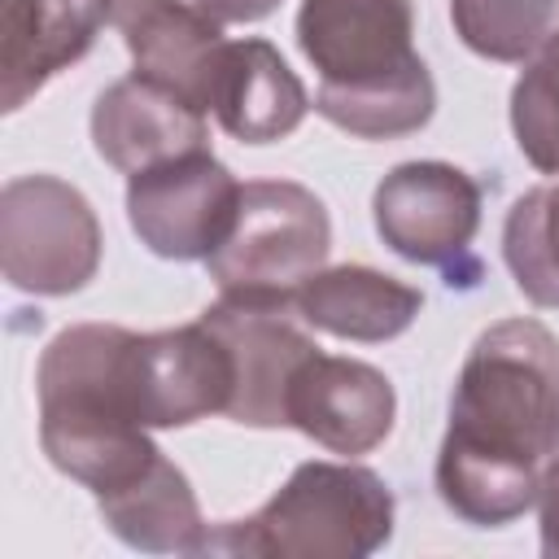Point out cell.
<instances>
[{"instance_id": "6da1fadb", "label": "cell", "mask_w": 559, "mask_h": 559, "mask_svg": "<svg viewBox=\"0 0 559 559\" xmlns=\"http://www.w3.org/2000/svg\"><path fill=\"white\" fill-rule=\"evenodd\" d=\"M559 450V341L537 319L485 328L454 380L437 450V498L476 528H502L537 507Z\"/></svg>"}, {"instance_id": "7a4b0ae2", "label": "cell", "mask_w": 559, "mask_h": 559, "mask_svg": "<svg viewBox=\"0 0 559 559\" xmlns=\"http://www.w3.org/2000/svg\"><path fill=\"white\" fill-rule=\"evenodd\" d=\"M131 336L118 323H74L44 345L35 367L39 445L92 498L135 480L162 454L135 411Z\"/></svg>"}, {"instance_id": "3957f363", "label": "cell", "mask_w": 559, "mask_h": 559, "mask_svg": "<svg viewBox=\"0 0 559 559\" xmlns=\"http://www.w3.org/2000/svg\"><path fill=\"white\" fill-rule=\"evenodd\" d=\"M297 48L319 70L314 109L358 140L411 135L437 109L415 0H301Z\"/></svg>"}, {"instance_id": "277c9868", "label": "cell", "mask_w": 559, "mask_h": 559, "mask_svg": "<svg viewBox=\"0 0 559 559\" xmlns=\"http://www.w3.org/2000/svg\"><path fill=\"white\" fill-rule=\"evenodd\" d=\"M393 537V493L358 463H301L245 520L210 528L205 555L245 559H362Z\"/></svg>"}, {"instance_id": "5b68a950", "label": "cell", "mask_w": 559, "mask_h": 559, "mask_svg": "<svg viewBox=\"0 0 559 559\" xmlns=\"http://www.w3.org/2000/svg\"><path fill=\"white\" fill-rule=\"evenodd\" d=\"M332 249L328 205L293 179H249L227 240L205 258L218 293L288 297L323 271Z\"/></svg>"}, {"instance_id": "8992f818", "label": "cell", "mask_w": 559, "mask_h": 559, "mask_svg": "<svg viewBox=\"0 0 559 559\" xmlns=\"http://www.w3.org/2000/svg\"><path fill=\"white\" fill-rule=\"evenodd\" d=\"M100 266L92 201L57 175H17L0 192V271L35 297L87 288Z\"/></svg>"}, {"instance_id": "52a82bcc", "label": "cell", "mask_w": 559, "mask_h": 559, "mask_svg": "<svg viewBox=\"0 0 559 559\" xmlns=\"http://www.w3.org/2000/svg\"><path fill=\"white\" fill-rule=\"evenodd\" d=\"M245 183L210 153L192 148L127 179V218L140 245L170 262H205L240 214Z\"/></svg>"}, {"instance_id": "ba28073f", "label": "cell", "mask_w": 559, "mask_h": 559, "mask_svg": "<svg viewBox=\"0 0 559 559\" xmlns=\"http://www.w3.org/2000/svg\"><path fill=\"white\" fill-rule=\"evenodd\" d=\"M201 319L227 341L236 362V393L227 419L245 428H288V384L297 367L319 349L301 332V314H293V301L218 293V301L205 306Z\"/></svg>"}, {"instance_id": "9c48e42d", "label": "cell", "mask_w": 559, "mask_h": 559, "mask_svg": "<svg viewBox=\"0 0 559 559\" xmlns=\"http://www.w3.org/2000/svg\"><path fill=\"white\" fill-rule=\"evenodd\" d=\"M380 240L419 266H454L480 227V183L450 162H402L371 197Z\"/></svg>"}, {"instance_id": "30bf717a", "label": "cell", "mask_w": 559, "mask_h": 559, "mask_svg": "<svg viewBox=\"0 0 559 559\" xmlns=\"http://www.w3.org/2000/svg\"><path fill=\"white\" fill-rule=\"evenodd\" d=\"M131 393L144 428H188L197 419L227 415L236 393L231 349L205 319L162 332H135Z\"/></svg>"}, {"instance_id": "8fae6325", "label": "cell", "mask_w": 559, "mask_h": 559, "mask_svg": "<svg viewBox=\"0 0 559 559\" xmlns=\"http://www.w3.org/2000/svg\"><path fill=\"white\" fill-rule=\"evenodd\" d=\"M288 428L306 432L332 454H367L393 432L397 393L389 376L362 358L314 349L288 384Z\"/></svg>"}, {"instance_id": "7c38bea8", "label": "cell", "mask_w": 559, "mask_h": 559, "mask_svg": "<svg viewBox=\"0 0 559 559\" xmlns=\"http://www.w3.org/2000/svg\"><path fill=\"white\" fill-rule=\"evenodd\" d=\"M205 140H210L205 109H197L183 92L140 70L109 83L92 105V144L122 175L205 148Z\"/></svg>"}, {"instance_id": "4fadbf2b", "label": "cell", "mask_w": 559, "mask_h": 559, "mask_svg": "<svg viewBox=\"0 0 559 559\" xmlns=\"http://www.w3.org/2000/svg\"><path fill=\"white\" fill-rule=\"evenodd\" d=\"M201 109L240 144H275L301 127L310 96L266 39H223L201 87Z\"/></svg>"}, {"instance_id": "5bb4252c", "label": "cell", "mask_w": 559, "mask_h": 559, "mask_svg": "<svg viewBox=\"0 0 559 559\" xmlns=\"http://www.w3.org/2000/svg\"><path fill=\"white\" fill-rule=\"evenodd\" d=\"M109 22V0H4L0 109L17 114L48 79L70 70Z\"/></svg>"}, {"instance_id": "9a60e30c", "label": "cell", "mask_w": 559, "mask_h": 559, "mask_svg": "<svg viewBox=\"0 0 559 559\" xmlns=\"http://www.w3.org/2000/svg\"><path fill=\"white\" fill-rule=\"evenodd\" d=\"M109 22L140 74L183 92L201 109L210 61L223 48V26L201 0H109Z\"/></svg>"}, {"instance_id": "2e32d148", "label": "cell", "mask_w": 559, "mask_h": 559, "mask_svg": "<svg viewBox=\"0 0 559 559\" xmlns=\"http://www.w3.org/2000/svg\"><path fill=\"white\" fill-rule=\"evenodd\" d=\"M293 310L301 314V323L328 336L376 345V341L402 336L415 323V314L424 310V293L376 266L345 262V266L314 271L293 293Z\"/></svg>"}, {"instance_id": "e0dca14e", "label": "cell", "mask_w": 559, "mask_h": 559, "mask_svg": "<svg viewBox=\"0 0 559 559\" xmlns=\"http://www.w3.org/2000/svg\"><path fill=\"white\" fill-rule=\"evenodd\" d=\"M105 528L127 542L131 550H148V555H205V537L210 524L201 520V502L188 485V476L157 454V463L148 472H140L135 480L109 489L96 498Z\"/></svg>"}, {"instance_id": "ac0fdd59", "label": "cell", "mask_w": 559, "mask_h": 559, "mask_svg": "<svg viewBox=\"0 0 559 559\" xmlns=\"http://www.w3.org/2000/svg\"><path fill=\"white\" fill-rule=\"evenodd\" d=\"M502 258L533 306H559V179L515 197L502 223Z\"/></svg>"}, {"instance_id": "d6986e66", "label": "cell", "mask_w": 559, "mask_h": 559, "mask_svg": "<svg viewBox=\"0 0 559 559\" xmlns=\"http://www.w3.org/2000/svg\"><path fill=\"white\" fill-rule=\"evenodd\" d=\"M459 39L489 61H528L559 31V0H450Z\"/></svg>"}, {"instance_id": "ffe728a7", "label": "cell", "mask_w": 559, "mask_h": 559, "mask_svg": "<svg viewBox=\"0 0 559 559\" xmlns=\"http://www.w3.org/2000/svg\"><path fill=\"white\" fill-rule=\"evenodd\" d=\"M511 131L542 175H559V31L528 57L511 87Z\"/></svg>"}, {"instance_id": "44dd1931", "label": "cell", "mask_w": 559, "mask_h": 559, "mask_svg": "<svg viewBox=\"0 0 559 559\" xmlns=\"http://www.w3.org/2000/svg\"><path fill=\"white\" fill-rule=\"evenodd\" d=\"M537 520H542V555L559 559V459L546 463L537 485Z\"/></svg>"}, {"instance_id": "7402d4cb", "label": "cell", "mask_w": 559, "mask_h": 559, "mask_svg": "<svg viewBox=\"0 0 559 559\" xmlns=\"http://www.w3.org/2000/svg\"><path fill=\"white\" fill-rule=\"evenodd\" d=\"M201 4L218 26H227V22H262L266 13H275L280 0H201Z\"/></svg>"}, {"instance_id": "603a6c76", "label": "cell", "mask_w": 559, "mask_h": 559, "mask_svg": "<svg viewBox=\"0 0 559 559\" xmlns=\"http://www.w3.org/2000/svg\"><path fill=\"white\" fill-rule=\"evenodd\" d=\"M555 459H559V450H555Z\"/></svg>"}]
</instances>
